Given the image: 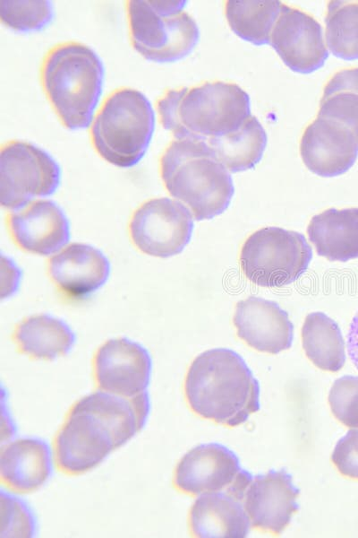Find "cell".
Segmentation results:
<instances>
[{
	"instance_id": "obj_18",
	"label": "cell",
	"mask_w": 358,
	"mask_h": 538,
	"mask_svg": "<svg viewBox=\"0 0 358 538\" xmlns=\"http://www.w3.org/2000/svg\"><path fill=\"white\" fill-rule=\"evenodd\" d=\"M110 263L102 251L84 243H72L55 254L48 273L60 292L83 299L99 290L110 274Z\"/></svg>"
},
{
	"instance_id": "obj_14",
	"label": "cell",
	"mask_w": 358,
	"mask_h": 538,
	"mask_svg": "<svg viewBox=\"0 0 358 538\" xmlns=\"http://www.w3.org/2000/svg\"><path fill=\"white\" fill-rule=\"evenodd\" d=\"M300 153L310 171L320 177H337L354 164L358 139L342 124L318 116L302 135Z\"/></svg>"
},
{
	"instance_id": "obj_4",
	"label": "cell",
	"mask_w": 358,
	"mask_h": 538,
	"mask_svg": "<svg viewBox=\"0 0 358 538\" xmlns=\"http://www.w3.org/2000/svg\"><path fill=\"white\" fill-rule=\"evenodd\" d=\"M159 172L167 192L197 221L224 213L234 193L228 169L205 141L171 142L160 157Z\"/></svg>"
},
{
	"instance_id": "obj_1",
	"label": "cell",
	"mask_w": 358,
	"mask_h": 538,
	"mask_svg": "<svg viewBox=\"0 0 358 538\" xmlns=\"http://www.w3.org/2000/svg\"><path fill=\"white\" fill-rule=\"evenodd\" d=\"M137 431V418L129 402L98 390L72 407L55 440V461L70 474L89 472Z\"/></svg>"
},
{
	"instance_id": "obj_22",
	"label": "cell",
	"mask_w": 358,
	"mask_h": 538,
	"mask_svg": "<svg viewBox=\"0 0 358 538\" xmlns=\"http://www.w3.org/2000/svg\"><path fill=\"white\" fill-rule=\"evenodd\" d=\"M13 339L22 353L46 360L68 354L76 343L70 325L49 314L34 315L22 320L15 328Z\"/></svg>"
},
{
	"instance_id": "obj_27",
	"label": "cell",
	"mask_w": 358,
	"mask_h": 538,
	"mask_svg": "<svg viewBox=\"0 0 358 538\" xmlns=\"http://www.w3.org/2000/svg\"><path fill=\"white\" fill-rule=\"evenodd\" d=\"M327 46L335 56L358 59V0L329 1L325 18Z\"/></svg>"
},
{
	"instance_id": "obj_17",
	"label": "cell",
	"mask_w": 358,
	"mask_h": 538,
	"mask_svg": "<svg viewBox=\"0 0 358 538\" xmlns=\"http://www.w3.org/2000/svg\"><path fill=\"white\" fill-rule=\"evenodd\" d=\"M11 235L23 250L39 256L57 253L70 240V223L52 200H37L8 218Z\"/></svg>"
},
{
	"instance_id": "obj_32",
	"label": "cell",
	"mask_w": 358,
	"mask_h": 538,
	"mask_svg": "<svg viewBox=\"0 0 358 538\" xmlns=\"http://www.w3.org/2000/svg\"><path fill=\"white\" fill-rule=\"evenodd\" d=\"M346 348L348 356L358 369V311L354 316L347 333Z\"/></svg>"
},
{
	"instance_id": "obj_3",
	"label": "cell",
	"mask_w": 358,
	"mask_h": 538,
	"mask_svg": "<svg viewBox=\"0 0 358 538\" xmlns=\"http://www.w3.org/2000/svg\"><path fill=\"white\" fill-rule=\"evenodd\" d=\"M156 108L162 127L175 140L209 142L237 130L251 116L248 93L221 81L167 90Z\"/></svg>"
},
{
	"instance_id": "obj_2",
	"label": "cell",
	"mask_w": 358,
	"mask_h": 538,
	"mask_svg": "<svg viewBox=\"0 0 358 538\" xmlns=\"http://www.w3.org/2000/svg\"><path fill=\"white\" fill-rule=\"evenodd\" d=\"M184 395L193 412L228 427L245 422L260 410V386L244 360L234 351H203L190 365Z\"/></svg>"
},
{
	"instance_id": "obj_21",
	"label": "cell",
	"mask_w": 358,
	"mask_h": 538,
	"mask_svg": "<svg viewBox=\"0 0 358 538\" xmlns=\"http://www.w3.org/2000/svg\"><path fill=\"white\" fill-rule=\"evenodd\" d=\"M307 234L317 254L328 261L358 258V208H329L314 215Z\"/></svg>"
},
{
	"instance_id": "obj_6",
	"label": "cell",
	"mask_w": 358,
	"mask_h": 538,
	"mask_svg": "<svg viewBox=\"0 0 358 538\" xmlns=\"http://www.w3.org/2000/svg\"><path fill=\"white\" fill-rule=\"evenodd\" d=\"M156 117L149 99L140 91L122 87L102 102L90 127L97 153L123 169L136 165L150 143Z\"/></svg>"
},
{
	"instance_id": "obj_12",
	"label": "cell",
	"mask_w": 358,
	"mask_h": 538,
	"mask_svg": "<svg viewBox=\"0 0 358 538\" xmlns=\"http://www.w3.org/2000/svg\"><path fill=\"white\" fill-rule=\"evenodd\" d=\"M93 366L100 390L129 398L148 391L152 360L137 342L126 337L107 341L97 351Z\"/></svg>"
},
{
	"instance_id": "obj_19",
	"label": "cell",
	"mask_w": 358,
	"mask_h": 538,
	"mask_svg": "<svg viewBox=\"0 0 358 538\" xmlns=\"http://www.w3.org/2000/svg\"><path fill=\"white\" fill-rule=\"evenodd\" d=\"M53 471L52 450L43 438L25 436L1 448V480L13 490L35 491L50 480Z\"/></svg>"
},
{
	"instance_id": "obj_16",
	"label": "cell",
	"mask_w": 358,
	"mask_h": 538,
	"mask_svg": "<svg viewBox=\"0 0 358 538\" xmlns=\"http://www.w3.org/2000/svg\"><path fill=\"white\" fill-rule=\"evenodd\" d=\"M233 323L237 336L258 351L277 354L292 346L294 325L275 301L256 296L238 301Z\"/></svg>"
},
{
	"instance_id": "obj_26",
	"label": "cell",
	"mask_w": 358,
	"mask_h": 538,
	"mask_svg": "<svg viewBox=\"0 0 358 538\" xmlns=\"http://www.w3.org/2000/svg\"><path fill=\"white\" fill-rule=\"evenodd\" d=\"M318 116L342 124L358 139V68L343 69L328 80Z\"/></svg>"
},
{
	"instance_id": "obj_30",
	"label": "cell",
	"mask_w": 358,
	"mask_h": 538,
	"mask_svg": "<svg viewBox=\"0 0 358 538\" xmlns=\"http://www.w3.org/2000/svg\"><path fill=\"white\" fill-rule=\"evenodd\" d=\"M333 415L345 426L358 429V376L337 378L328 393Z\"/></svg>"
},
{
	"instance_id": "obj_10",
	"label": "cell",
	"mask_w": 358,
	"mask_h": 538,
	"mask_svg": "<svg viewBox=\"0 0 358 538\" xmlns=\"http://www.w3.org/2000/svg\"><path fill=\"white\" fill-rule=\"evenodd\" d=\"M236 455L218 443L200 444L187 452L175 467L174 483L191 495L223 492L241 501L252 480Z\"/></svg>"
},
{
	"instance_id": "obj_11",
	"label": "cell",
	"mask_w": 358,
	"mask_h": 538,
	"mask_svg": "<svg viewBox=\"0 0 358 538\" xmlns=\"http://www.w3.org/2000/svg\"><path fill=\"white\" fill-rule=\"evenodd\" d=\"M193 230L191 211L181 202L167 197L143 203L132 214L130 235L142 253L166 258L181 253Z\"/></svg>"
},
{
	"instance_id": "obj_8",
	"label": "cell",
	"mask_w": 358,
	"mask_h": 538,
	"mask_svg": "<svg viewBox=\"0 0 358 538\" xmlns=\"http://www.w3.org/2000/svg\"><path fill=\"white\" fill-rule=\"evenodd\" d=\"M312 249L297 231L266 227L250 235L243 244L240 265L252 283L282 287L293 283L307 270Z\"/></svg>"
},
{
	"instance_id": "obj_5",
	"label": "cell",
	"mask_w": 358,
	"mask_h": 538,
	"mask_svg": "<svg viewBox=\"0 0 358 538\" xmlns=\"http://www.w3.org/2000/svg\"><path fill=\"white\" fill-rule=\"evenodd\" d=\"M104 78L105 67L98 55L76 41L53 47L40 67L44 93L62 125L69 130L90 126Z\"/></svg>"
},
{
	"instance_id": "obj_28",
	"label": "cell",
	"mask_w": 358,
	"mask_h": 538,
	"mask_svg": "<svg viewBox=\"0 0 358 538\" xmlns=\"http://www.w3.org/2000/svg\"><path fill=\"white\" fill-rule=\"evenodd\" d=\"M50 1L6 0L0 2V19L13 31L28 33L44 30L53 21Z\"/></svg>"
},
{
	"instance_id": "obj_23",
	"label": "cell",
	"mask_w": 358,
	"mask_h": 538,
	"mask_svg": "<svg viewBox=\"0 0 358 538\" xmlns=\"http://www.w3.org/2000/svg\"><path fill=\"white\" fill-rule=\"evenodd\" d=\"M303 347L319 369L337 372L345 362V341L335 320L322 312L306 316L302 327Z\"/></svg>"
},
{
	"instance_id": "obj_13",
	"label": "cell",
	"mask_w": 358,
	"mask_h": 538,
	"mask_svg": "<svg viewBox=\"0 0 358 538\" xmlns=\"http://www.w3.org/2000/svg\"><path fill=\"white\" fill-rule=\"evenodd\" d=\"M269 44L284 64L299 74L315 72L328 57L320 23L303 11L283 4Z\"/></svg>"
},
{
	"instance_id": "obj_24",
	"label": "cell",
	"mask_w": 358,
	"mask_h": 538,
	"mask_svg": "<svg viewBox=\"0 0 358 538\" xmlns=\"http://www.w3.org/2000/svg\"><path fill=\"white\" fill-rule=\"evenodd\" d=\"M231 173L253 169L262 159L267 134L256 117L251 116L237 130L207 142Z\"/></svg>"
},
{
	"instance_id": "obj_9",
	"label": "cell",
	"mask_w": 358,
	"mask_h": 538,
	"mask_svg": "<svg viewBox=\"0 0 358 538\" xmlns=\"http://www.w3.org/2000/svg\"><path fill=\"white\" fill-rule=\"evenodd\" d=\"M61 182V169L42 148L28 142L4 143L0 152V198L4 208L17 211L35 198L50 196Z\"/></svg>"
},
{
	"instance_id": "obj_20",
	"label": "cell",
	"mask_w": 358,
	"mask_h": 538,
	"mask_svg": "<svg viewBox=\"0 0 358 538\" xmlns=\"http://www.w3.org/2000/svg\"><path fill=\"white\" fill-rule=\"evenodd\" d=\"M251 522L243 501L223 492L200 495L189 513L192 534L200 538H244Z\"/></svg>"
},
{
	"instance_id": "obj_15",
	"label": "cell",
	"mask_w": 358,
	"mask_h": 538,
	"mask_svg": "<svg viewBox=\"0 0 358 538\" xmlns=\"http://www.w3.org/2000/svg\"><path fill=\"white\" fill-rule=\"evenodd\" d=\"M300 490L285 469L256 475L248 486L243 504L251 525L278 535L298 510Z\"/></svg>"
},
{
	"instance_id": "obj_31",
	"label": "cell",
	"mask_w": 358,
	"mask_h": 538,
	"mask_svg": "<svg viewBox=\"0 0 358 538\" xmlns=\"http://www.w3.org/2000/svg\"><path fill=\"white\" fill-rule=\"evenodd\" d=\"M331 460L342 475L358 480V429H351L338 440Z\"/></svg>"
},
{
	"instance_id": "obj_7",
	"label": "cell",
	"mask_w": 358,
	"mask_h": 538,
	"mask_svg": "<svg viewBox=\"0 0 358 538\" xmlns=\"http://www.w3.org/2000/svg\"><path fill=\"white\" fill-rule=\"evenodd\" d=\"M187 1L126 2L133 49L148 61L171 63L187 56L200 40L194 19L183 11Z\"/></svg>"
},
{
	"instance_id": "obj_25",
	"label": "cell",
	"mask_w": 358,
	"mask_h": 538,
	"mask_svg": "<svg viewBox=\"0 0 358 538\" xmlns=\"http://www.w3.org/2000/svg\"><path fill=\"white\" fill-rule=\"evenodd\" d=\"M277 0H229L226 17L231 30L242 39L256 46L269 44L270 34L279 16Z\"/></svg>"
},
{
	"instance_id": "obj_29",
	"label": "cell",
	"mask_w": 358,
	"mask_h": 538,
	"mask_svg": "<svg viewBox=\"0 0 358 538\" xmlns=\"http://www.w3.org/2000/svg\"><path fill=\"white\" fill-rule=\"evenodd\" d=\"M1 513L2 537H33L37 534V516L22 498L2 490Z\"/></svg>"
}]
</instances>
